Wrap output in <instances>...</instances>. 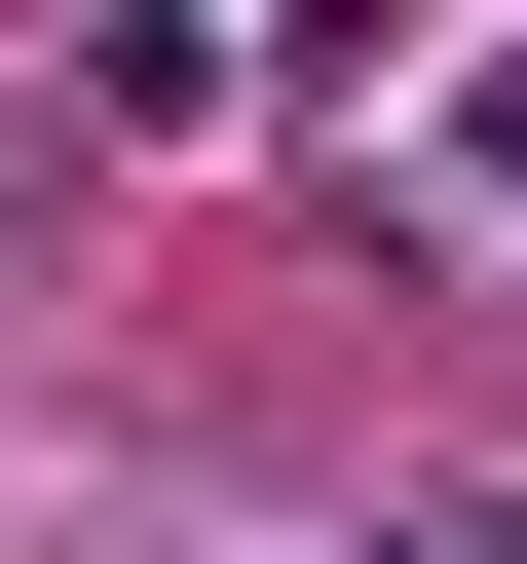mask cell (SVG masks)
<instances>
[{
  "mask_svg": "<svg viewBox=\"0 0 527 564\" xmlns=\"http://www.w3.org/2000/svg\"><path fill=\"white\" fill-rule=\"evenodd\" d=\"M452 188H490V226H527V39H490V76H452Z\"/></svg>",
  "mask_w": 527,
  "mask_h": 564,
  "instance_id": "1",
  "label": "cell"
}]
</instances>
